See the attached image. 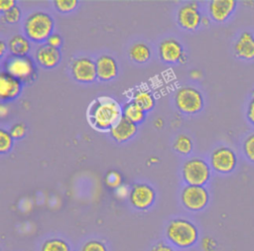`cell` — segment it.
<instances>
[{"label":"cell","instance_id":"cell-3","mask_svg":"<svg viewBox=\"0 0 254 251\" xmlns=\"http://www.w3.org/2000/svg\"><path fill=\"white\" fill-rule=\"evenodd\" d=\"M197 229L195 225L185 219H173L167 227V236L171 242L179 247H189L197 240Z\"/></svg>","mask_w":254,"mask_h":251},{"label":"cell","instance_id":"cell-12","mask_svg":"<svg viewBox=\"0 0 254 251\" xmlns=\"http://www.w3.org/2000/svg\"><path fill=\"white\" fill-rule=\"evenodd\" d=\"M184 48L181 43L175 39H167L159 45V56L165 63H177L183 60Z\"/></svg>","mask_w":254,"mask_h":251},{"label":"cell","instance_id":"cell-33","mask_svg":"<svg viewBox=\"0 0 254 251\" xmlns=\"http://www.w3.org/2000/svg\"><path fill=\"white\" fill-rule=\"evenodd\" d=\"M16 6V1L14 0H1L0 1V10L2 13H6Z\"/></svg>","mask_w":254,"mask_h":251},{"label":"cell","instance_id":"cell-39","mask_svg":"<svg viewBox=\"0 0 254 251\" xmlns=\"http://www.w3.org/2000/svg\"><path fill=\"white\" fill-rule=\"evenodd\" d=\"M251 97H252V99H254V90L251 92Z\"/></svg>","mask_w":254,"mask_h":251},{"label":"cell","instance_id":"cell-38","mask_svg":"<svg viewBox=\"0 0 254 251\" xmlns=\"http://www.w3.org/2000/svg\"><path fill=\"white\" fill-rule=\"evenodd\" d=\"M201 24H202L203 26H208V24H209L208 18H206V17H202V19H201Z\"/></svg>","mask_w":254,"mask_h":251},{"label":"cell","instance_id":"cell-29","mask_svg":"<svg viewBox=\"0 0 254 251\" xmlns=\"http://www.w3.org/2000/svg\"><path fill=\"white\" fill-rule=\"evenodd\" d=\"M105 182L108 187L118 188L119 187H121V182H122L121 175L115 171H111L106 175Z\"/></svg>","mask_w":254,"mask_h":251},{"label":"cell","instance_id":"cell-31","mask_svg":"<svg viewBox=\"0 0 254 251\" xmlns=\"http://www.w3.org/2000/svg\"><path fill=\"white\" fill-rule=\"evenodd\" d=\"M81 251H106L105 246L99 241H89L85 243L81 249Z\"/></svg>","mask_w":254,"mask_h":251},{"label":"cell","instance_id":"cell-10","mask_svg":"<svg viewBox=\"0 0 254 251\" xmlns=\"http://www.w3.org/2000/svg\"><path fill=\"white\" fill-rule=\"evenodd\" d=\"M201 15L196 2H190L183 5L177 15L179 25L189 31L196 30L201 25Z\"/></svg>","mask_w":254,"mask_h":251},{"label":"cell","instance_id":"cell-30","mask_svg":"<svg viewBox=\"0 0 254 251\" xmlns=\"http://www.w3.org/2000/svg\"><path fill=\"white\" fill-rule=\"evenodd\" d=\"M27 127L24 123H16L10 129V134L13 139H22L26 135Z\"/></svg>","mask_w":254,"mask_h":251},{"label":"cell","instance_id":"cell-35","mask_svg":"<svg viewBox=\"0 0 254 251\" xmlns=\"http://www.w3.org/2000/svg\"><path fill=\"white\" fill-rule=\"evenodd\" d=\"M151 251H174V250L169 245H166L164 243H158L152 248Z\"/></svg>","mask_w":254,"mask_h":251},{"label":"cell","instance_id":"cell-34","mask_svg":"<svg viewBox=\"0 0 254 251\" xmlns=\"http://www.w3.org/2000/svg\"><path fill=\"white\" fill-rule=\"evenodd\" d=\"M247 118L249 122L254 125V99H251V101L248 104L247 108Z\"/></svg>","mask_w":254,"mask_h":251},{"label":"cell","instance_id":"cell-24","mask_svg":"<svg viewBox=\"0 0 254 251\" xmlns=\"http://www.w3.org/2000/svg\"><path fill=\"white\" fill-rule=\"evenodd\" d=\"M42 251H69V247L64 240L51 239L43 244Z\"/></svg>","mask_w":254,"mask_h":251},{"label":"cell","instance_id":"cell-36","mask_svg":"<svg viewBox=\"0 0 254 251\" xmlns=\"http://www.w3.org/2000/svg\"><path fill=\"white\" fill-rule=\"evenodd\" d=\"M5 52H6V44L2 41V42L0 43V55H1V57L4 56Z\"/></svg>","mask_w":254,"mask_h":251},{"label":"cell","instance_id":"cell-7","mask_svg":"<svg viewBox=\"0 0 254 251\" xmlns=\"http://www.w3.org/2000/svg\"><path fill=\"white\" fill-rule=\"evenodd\" d=\"M5 72L19 79L29 80L35 73L34 63L28 57H11L5 63Z\"/></svg>","mask_w":254,"mask_h":251},{"label":"cell","instance_id":"cell-26","mask_svg":"<svg viewBox=\"0 0 254 251\" xmlns=\"http://www.w3.org/2000/svg\"><path fill=\"white\" fill-rule=\"evenodd\" d=\"M242 149L247 160L254 163V133L246 137L243 142Z\"/></svg>","mask_w":254,"mask_h":251},{"label":"cell","instance_id":"cell-17","mask_svg":"<svg viewBox=\"0 0 254 251\" xmlns=\"http://www.w3.org/2000/svg\"><path fill=\"white\" fill-rule=\"evenodd\" d=\"M35 57L42 67L53 68L58 65L61 61V52L59 49L45 44L37 49Z\"/></svg>","mask_w":254,"mask_h":251},{"label":"cell","instance_id":"cell-2","mask_svg":"<svg viewBox=\"0 0 254 251\" xmlns=\"http://www.w3.org/2000/svg\"><path fill=\"white\" fill-rule=\"evenodd\" d=\"M54 20L50 14L43 11L31 13L24 21L23 30L25 36L36 43L47 41L52 35Z\"/></svg>","mask_w":254,"mask_h":251},{"label":"cell","instance_id":"cell-19","mask_svg":"<svg viewBox=\"0 0 254 251\" xmlns=\"http://www.w3.org/2000/svg\"><path fill=\"white\" fill-rule=\"evenodd\" d=\"M9 52L13 57H26L31 50L30 40L23 35H15L8 42Z\"/></svg>","mask_w":254,"mask_h":251},{"label":"cell","instance_id":"cell-28","mask_svg":"<svg viewBox=\"0 0 254 251\" xmlns=\"http://www.w3.org/2000/svg\"><path fill=\"white\" fill-rule=\"evenodd\" d=\"M20 18H21V10L18 6H15L14 8L7 11L6 13H3L2 15V19L9 24L17 23L20 20Z\"/></svg>","mask_w":254,"mask_h":251},{"label":"cell","instance_id":"cell-37","mask_svg":"<svg viewBox=\"0 0 254 251\" xmlns=\"http://www.w3.org/2000/svg\"><path fill=\"white\" fill-rule=\"evenodd\" d=\"M5 107H6V106H4V105H1V107H0V113H1V116H2V117L6 116L7 113H8V111L5 110Z\"/></svg>","mask_w":254,"mask_h":251},{"label":"cell","instance_id":"cell-8","mask_svg":"<svg viewBox=\"0 0 254 251\" xmlns=\"http://www.w3.org/2000/svg\"><path fill=\"white\" fill-rule=\"evenodd\" d=\"M236 155L228 147H218L210 155L211 168L220 174L231 173L236 167Z\"/></svg>","mask_w":254,"mask_h":251},{"label":"cell","instance_id":"cell-11","mask_svg":"<svg viewBox=\"0 0 254 251\" xmlns=\"http://www.w3.org/2000/svg\"><path fill=\"white\" fill-rule=\"evenodd\" d=\"M129 199L134 207L144 210L154 202L155 191L146 184H138L129 192Z\"/></svg>","mask_w":254,"mask_h":251},{"label":"cell","instance_id":"cell-32","mask_svg":"<svg viewBox=\"0 0 254 251\" xmlns=\"http://www.w3.org/2000/svg\"><path fill=\"white\" fill-rule=\"evenodd\" d=\"M62 43H63V40L59 34H52L47 40V45L56 49H59L62 46Z\"/></svg>","mask_w":254,"mask_h":251},{"label":"cell","instance_id":"cell-22","mask_svg":"<svg viewBox=\"0 0 254 251\" xmlns=\"http://www.w3.org/2000/svg\"><path fill=\"white\" fill-rule=\"evenodd\" d=\"M123 116L137 125L144 121L145 111L132 101V102L125 104V106L123 108Z\"/></svg>","mask_w":254,"mask_h":251},{"label":"cell","instance_id":"cell-16","mask_svg":"<svg viewBox=\"0 0 254 251\" xmlns=\"http://www.w3.org/2000/svg\"><path fill=\"white\" fill-rule=\"evenodd\" d=\"M21 81L6 72L0 75V97L3 101H9L16 98L21 92Z\"/></svg>","mask_w":254,"mask_h":251},{"label":"cell","instance_id":"cell-9","mask_svg":"<svg viewBox=\"0 0 254 251\" xmlns=\"http://www.w3.org/2000/svg\"><path fill=\"white\" fill-rule=\"evenodd\" d=\"M70 71L72 77L82 83H89L95 80L97 77L95 62L89 58L75 59L70 65Z\"/></svg>","mask_w":254,"mask_h":251},{"label":"cell","instance_id":"cell-20","mask_svg":"<svg viewBox=\"0 0 254 251\" xmlns=\"http://www.w3.org/2000/svg\"><path fill=\"white\" fill-rule=\"evenodd\" d=\"M133 102L136 103L145 112L150 111L155 106V98L153 94L146 89H138L133 96Z\"/></svg>","mask_w":254,"mask_h":251},{"label":"cell","instance_id":"cell-18","mask_svg":"<svg viewBox=\"0 0 254 251\" xmlns=\"http://www.w3.org/2000/svg\"><path fill=\"white\" fill-rule=\"evenodd\" d=\"M111 137L117 142H125L137 133V125L126 117H122L110 130Z\"/></svg>","mask_w":254,"mask_h":251},{"label":"cell","instance_id":"cell-15","mask_svg":"<svg viewBox=\"0 0 254 251\" xmlns=\"http://www.w3.org/2000/svg\"><path fill=\"white\" fill-rule=\"evenodd\" d=\"M95 65L97 78H99L100 80H111L114 77H116L118 73L117 63L112 57L108 55L98 57L95 61Z\"/></svg>","mask_w":254,"mask_h":251},{"label":"cell","instance_id":"cell-27","mask_svg":"<svg viewBox=\"0 0 254 251\" xmlns=\"http://www.w3.org/2000/svg\"><path fill=\"white\" fill-rule=\"evenodd\" d=\"M13 145V137L10 132H7L4 129L0 130V152L6 153L8 152Z\"/></svg>","mask_w":254,"mask_h":251},{"label":"cell","instance_id":"cell-14","mask_svg":"<svg viewBox=\"0 0 254 251\" xmlns=\"http://www.w3.org/2000/svg\"><path fill=\"white\" fill-rule=\"evenodd\" d=\"M234 54L237 58L250 61L254 59V36L252 33L243 32L234 43Z\"/></svg>","mask_w":254,"mask_h":251},{"label":"cell","instance_id":"cell-21","mask_svg":"<svg viewBox=\"0 0 254 251\" xmlns=\"http://www.w3.org/2000/svg\"><path fill=\"white\" fill-rule=\"evenodd\" d=\"M129 57L136 63H144L149 61L151 57V51L146 44L136 43L129 49Z\"/></svg>","mask_w":254,"mask_h":251},{"label":"cell","instance_id":"cell-5","mask_svg":"<svg viewBox=\"0 0 254 251\" xmlns=\"http://www.w3.org/2000/svg\"><path fill=\"white\" fill-rule=\"evenodd\" d=\"M175 102L179 110L187 114L199 112L203 107V97L201 93L190 86L178 89L175 95Z\"/></svg>","mask_w":254,"mask_h":251},{"label":"cell","instance_id":"cell-13","mask_svg":"<svg viewBox=\"0 0 254 251\" xmlns=\"http://www.w3.org/2000/svg\"><path fill=\"white\" fill-rule=\"evenodd\" d=\"M236 8L234 0H212L208 5V13L211 19L217 23L225 22Z\"/></svg>","mask_w":254,"mask_h":251},{"label":"cell","instance_id":"cell-6","mask_svg":"<svg viewBox=\"0 0 254 251\" xmlns=\"http://www.w3.org/2000/svg\"><path fill=\"white\" fill-rule=\"evenodd\" d=\"M208 191L203 186L188 185L182 191V201L186 208L192 211L203 209L208 202Z\"/></svg>","mask_w":254,"mask_h":251},{"label":"cell","instance_id":"cell-23","mask_svg":"<svg viewBox=\"0 0 254 251\" xmlns=\"http://www.w3.org/2000/svg\"><path fill=\"white\" fill-rule=\"evenodd\" d=\"M174 149L182 155H189L192 150V142L190 137L186 135H180L174 142Z\"/></svg>","mask_w":254,"mask_h":251},{"label":"cell","instance_id":"cell-25","mask_svg":"<svg viewBox=\"0 0 254 251\" xmlns=\"http://www.w3.org/2000/svg\"><path fill=\"white\" fill-rule=\"evenodd\" d=\"M54 5L59 12L68 13V12L73 11L77 7L78 1H76V0H57V1H54Z\"/></svg>","mask_w":254,"mask_h":251},{"label":"cell","instance_id":"cell-1","mask_svg":"<svg viewBox=\"0 0 254 251\" xmlns=\"http://www.w3.org/2000/svg\"><path fill=\"white\" fill-rule=\"evenodd\" d=\"M123 117L120 104L109 96H99L88 106L86 118L96 130H110Z\"/></svg>","mask_w":254,"mask_h":251},{"label":"cell","instance_id":"cell-4","mask_svg":"<svg viewBox=\"0 0 254 251\" xmlns=\"http://www.w3.org/2000/svg\"><path fill=\"white\" fill-rule=\"evenodd\" d=\"M182 174L188 185L203 186L210 178V168L205 161L193 158L183 165Z\"/></svg>","mask_w":254,"mask_h":251}]
</instances>
